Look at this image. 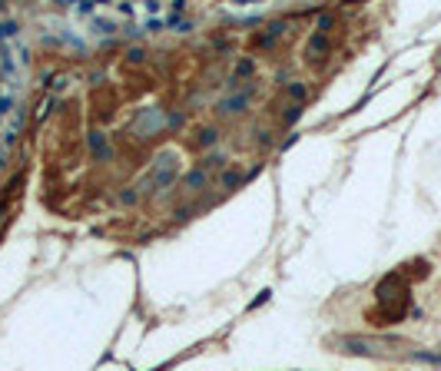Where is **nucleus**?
Returning <instances> with one entry per match:
<instances>
[{"label": "nucleus", "instance_id": "14", "mask_svg": "<svg viewBox=\"0 0 441 371\" xmlns=\"http://www.w3.org/2000/svg\"><path fill=\"white\" fill-rule=\"evenodd\" d=\"M13 33H17V23H0V40H7Z\"/></svg>", "mask_w": 441, "mask_h": 371}, {"label": "nucleus", "instance_id": "4", "mask_svg": "<svg viewBox=\"0 0 441 371\" xmlns=\"http://www.w3.org/2000/svg\"><path fill=\"white\" fill-rule=\"evenodd\" d=\"M249 96H252V93H232V96H226V99L219 103V113H222V116L245 113V106H249Z\"/></svg>", "mask_w": 441, "mask_h": 371}, {"label": "nucleus", "instance_id": "9", "mask_svg": "<svg viewBox=\"0 0 441 371\" xmlns=\"http://www.w3.org/2000/svg\"><path fill=\"white\" fill-rule=\"evenodd\" d=\"M219 142V130L209 126V130H199V146H216Z\"/></svg>", "mask_w": 441, "mask_h": 371}, {"label": "nucleus", "instance_id": "10", "mask_svg": "<svg viewBox=\"0 0 441 371\" xmlns=\"http://www.w3.org/2000/svg\"><path fill=\"white\" fill-rule=\"evenodd\" d=\"M332 27H335V17H332V13H319V20H315V33H325V37H329Z\"/></svg>", "mask_w": 441, "mask_h": 371}, {"label": "nucleus", "instance_id": "3", "mask_svg": "<svg viewBox=\"0 0 441 371\" xmlns=\"http://www.w3.org/2000/svg\"><path fill=\"white\" fill-rule=\"evenodd\" d=\"M209 186V169L206 166H196V169H189L186 176H183V189L186 192H202Z\"/></svg>", "mask_w": 441, "mask_h": 371}, {"label": "nucleus", "instance_id": "1", "mask_svg": "<svg viewBox=\"0 0 441 371\" xmlns=\"http://www.w3.org/2000/svg\"><path fill=\"white\" fill-rule=\"evenodd\" d=\"M176 153H163L156 159V173H153V186L156 189H169V186L176 183Z\"/></svg>", "mask_w": 441, "mask_h": 371}, {"label": "nucleus", "instance_id": "15", "mask_svg": "<svg viewBox=\"0 0 441 371\" xmlns=\"http://www.w3.org/2000/svg\"><path fill=\"white\" fill-rule=\"evenodd\" d=\"M136 199H140V196H136V192H133V189H130V192H123V196H120V202H123V206H133Z\"/></svg>", "mask_w": 441, "mask_h": 371}, {"label": "nucleus", "instance_id": "6", "mask_svg": "<svg viewBox=\"0 0 441 371\" xmlns=\"http://www.w3.org/2000/svg\"><path fill=\"white\" fill-rule=\"evenodd\" d=\"M329 53V37L325 33H312V40H309V56L315 60V56H325Z\"/></svg>", "mask_w": 441, "mask_h": 371}, {"label": "nucleus", "instance_id": "7", "mask_svg": "<svg viewBox=\"0 0 441 371\" xmlns=\"http://www.w3.org/2000/svg\"><path fill=\"white\" fill-rule=\"evenodd\" d=\"M243 179H245V176L239 173V169H226L222 179H219V186H222V189H236V186H243Z\"/></svg>", "mask_w": 441, "mask_h": 371}, {"label": "nucleus", "instance_id": "13", "mask_svg": "<svg viewBox=\"0 0 441 371\" xmlns=\"http://www.w3.org/2000/svg\"><path fill=\"white\" fill-rule=\"evenodd\" d=\"M126 56H130V63H143V60H146V50H140V46H133V50H130Z\"/></svg>", "mask_w": 441, "mask_h": 371}, {"label": "nucleus", "instance_id": "8", "mask_svg": "<svg viewBox=\"0 0 441 371\" xmlns=\"http://www.w3.org/2000/svg\"><path fill=\"white\" fill-rule=\"evenodd\" d=\"M286 87H289V96L295 99V106H302L305 96H309V87H305V83H286Z\"/></svg>", "mask_w": 441, "mask_h": 371}, {"label": "nucleus", "instance_id": "18", "mask_svg": "<svg viewBox=\"0 0 441 371\" xmlns=\"http://www.w3.org/2000/svg\"><path fill=\"white\" fill-rule=\"evenodd\" d=\"M0 149H3V142H0Z\"/></svg>", "mask_w": 441, "mask_h": 371}, {"label": "nucleus", "instance_id": "12", "mask_svg": "<svg viewBox=\"0 0 441 371\" xmlns=\"http://www.w3.org/2000/svg\"><path fill=\"white\" fill-rule=\"evenodd\" d=\"M252 70H255L252 60H239V63H236V77H249Z\"/></svg>", "mask_w": 441, "mask_h": 371}, {"label": "nucleus", "instance_id": "5", "mask_svg": "<svg viewBox=\"0 0 441 371\" xmlns=\"http://www.w3.org/2000/svg\"><path fill=\"white\" fill-rule=\"evenodd\" d=\"M286 33V20H276V23H269V30L265 33H259L255 37V44L262 46V50H269V46H276V40Z\"/></svg>", "mask_w": 441, "mask_h": 371}, {"label": "nucleus", "instance_id": "17", "mask_svg": "<svg viewBox=\"0 0 441 371\" xmlns=\"http://www.w3.org/2000/svg\"><path fill=\"white\" fill-rule=\"evenodd\" d=\"M272 142V133H259V146H269Z\"/></svg>", "mask_w": 441, "mask_h": 371}, {"label": "nucleus", "instance_id": "16", "mask_svg": "<svg viewBox=\"0 0 441 371\" xmlns=\"http://www.w3.org/2000/svg\"><path fill=\"white\" fill-rule=\"evenodd\" d=\"M173 27H176V30H179V33H186V30H193V23H189V20H173Z\"/></svg>", "mask_w": 441, "mask_h": 371}, {"label": "nucleus", "instance_id": "2", "mask_svg": "<svg viewBox=\"0 0 441 371\" xmlns=\"http://www.w3.org/2000/svg\"><path fill=\"white\" fill-rule=\"evenodd\" d=\"M87 142H90V153H93V159H99V163H110V159H113V146H110V139H106V133L93 130V133L87 136Z\"/></svg>", "mask_w": 441, "mask_h": 371}, {"label": "nucleus", "instance_id": "11", "mask_svg": "<svg viewBox=\"0 0 441 371\" xmlns=\"http://www.w3.org/2000/svg\"><path fill=\"white\" fill-rule=\"evenodd\" d=\"M298 116H302V106H289L286 113H282V123H286V126H292Z\"/></svg>", "mask_w": 441, "mask_h": 371}]
</instances>
